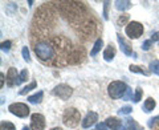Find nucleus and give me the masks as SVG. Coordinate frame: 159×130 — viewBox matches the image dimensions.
<instances>
[{"mask_svg":"<svg viewBox=\"0 0 159 130\" xmlns=\"http://www.w3.org/2000/svg\"><path fill=\"white\" fill-rule=\"evenodd\" d=\"M33 51L36 53L39 60L44 64L54 65L56 64V53L51 44L47 41H36L33 44Z\"/></svg>","mask_w":159,"mask_h":130,"instance_id":"f257e3e1","label":"nucleus"},{"mask_svg":"<svg viewBox=\"0 0 159 130\" xmlns=\"http://www.w3.org/2000/svg\"><path fill=\"white\" fill-rule=\"evenodd\" d=\"M127 85L122 81H113L107 88L109 96H110L113 100H118V98H123V96L127 92Z\"/></svg>","mask_w":159,"mask_h":130,"instance_id":"f03ea898","label":"nucleus"},{"mask_svg":"<svg viewBox=\"0 0 159 130\" xmlns=\"http://www.w3.org/2000/svg\"><path fill=\"white\" fill-rule=\"evenodd\" d=\"M80 121H81V114H80V112L74 108L66 109L65 113H64V116H62V122L65 123L68 128H76L80 123Z\"/></svg>","mask_w":159,"mask_h":130,"instance_id":"7ed1b4c3","label":"nucleus"},{"mask_svg":"<svg viewBox=\"0 0 159 130\" xmlns=\"http://www.w3.org/2000/svg\"><path fill=\"white\" fill-rule=\"evenodd\" d=\"M143 31H145V29H143V26H142L141 23H138V21H130L126 26V29H125L126 35L130 39H138V37H141Z\"/></svg>","mask_w":159,"mask_h":130,"instance_id":"20e7f679","label":"nucleus"},{"mask_svg":"<svg viewBox=\"0 0 159 130\" xmlns=\"http://www.w3.org/2000/svg\"><path fill=\"white\" fill-rule=\"evenodd\" d=\"M8 110L11 112L12 114H15L16 117H20V118H25L28 114H29V108H28V105L23 104V102H16V104L9 105Z\"/></svg>","mask_w":159,"mask_h":130,"instance_id":"39448f33","label":"nucleus"},{"mask_svg":"<svg viewBox=\"0 0 159 130\" xmlns=\"http://www.w3.org/2000/svg\"><path fill=\"white\" fill-rule=\"evenodd\" d=\"M72 93H73L72 88L69 86V85H65V84H60L53 89V94L61 100H68L72 96Z\"/></svg>","mask_w":159,"mask_h":130,"instance_id":"423d86ee","label":"nucleus"},{"mask_svg":"<svg viewBox=\"0 0 159 130\" xmlns=\"http://www.w3.org/2000/svg\"><path fill=\"white\" fill-rule=\"evenodd\" d=\"M45 128V118L39 113H34L31 118V129L32 130H44Z\"/></svg>","mask_w":159,"mask_h":130,"instance_id":"0eeeda50","label":"nucleus"},{"mask_svg":"<svg viewBox=\"0 0 159 130\" xmlns=\"http://www.w3.org/2000/svg\"><path fill=\"white\" fill-rule=\"evenodd\" d=\"M19 78V74L16 68H9V71L7 73V84L8 86H13V85H17V80Z\"/></svg>","mask_w":159,"mask_h":130,"instance_id":"6e6552de","label":"nucleus"},{"mask_svg":"<svg viewBox=\"0 0 159 130\" xmlns=\"http://www.w3.org/2000/svg\"><path fill=\"white\" fill-rule=\"evenodd\" d=\"M98 119V116H97V113H94V112H90V113H88L86 114V117L84 118V121H82V128H90L92 125L96 123V121Z\"/></svg>","mask_w":159,"mask_h":130,"instance_id":"1a4fd4ad","label":"nucleus"},{"mask_svg":"<svg viewBox=\"0 0 159 130\" xmlns=\"http://www.w3.org/2000/svg\"><path fill=\"white\" fill-rule=\"evenodd\" d=\"M105 123L107 125V128L111 129V130H119L122 128V121L118 119L117 117H109Z\"/></svg>","mask_w":159,"mask_h":130,"instance_id":"9d476101","label":"nucleus"},{"mask_svg":"<svg viewBox=\"0 0 159 130\" xmlns=\"http://www.w3.org/2000/svg\"><path fill=\"white\" fill-rule=\"evenodd\" d=\"M118 41H119V44H121V49L123 51V53L127 54V56H131V54H133V49L130 47V44H127L125 41V39H123L121 35H118Z\"/></svg>","mask_w":159,"mask_h":130,"instance_id":"9b49d317","label":"nucleus"},{"mask_svg":"<svg viewBox=\"0 0 159 130\" xmlns=\"http://www.w3.org/2000/svg\"><path fill=\"white\" fill-rule=\"evenodd\" d=\"M114 56H116V48L110 44V45L103 51V58H105L106 61H111V60L114 58Z\"/></svg>","mask_w":159,"mask_h":130,"instance_id":"f8f14e48","label":"nucleus"},{"mask_svg":"<svg viewBox=\"0 0 159 130\" xmlns=\"http://www.w3.org/2000/svg\"><path fill=\"white\" fill-rule=\"evenodd\" d=\"M102 45H103V40L98 37V39L96 40V43H94V45H93V48H92V51H90V56H96V54H97L99 51H101Z\"/></svg>","mask_w":159,"mask_h":130,"instance_id":"ddd939ff","label":"nucleus"},{"mask_svg":"<svg viewBox=\"0 0 159 130\" xmlns=\"http://www.w3.org/2000/svg\"><path fill=\"white\" fill-rule=\"evenodd\" d=\"M155 100L154 98H151V97H148L146 101H145V104H143V109H145V112H151V110H154V108H155Z\"/></svg>","mask_w":159,"mask_h":130,"instance_id":"4468645a","label":"nucleus"},{"mask_svg":"<svg viewBox=\"0 0 159 130\" xmlns=\"http://www.w3.org/2000/svg\"><path fill=\"white\" fill-rule=\"evenodd\" d=\"M43 96H44V93L43 92H39L36 94H33V96H29L28 97V101L32 102V104H39V102H41Z\"/></svg>","mask_w":159,"mask_h":130,"instance_id":"2eb2a0df","label":"nucleus"},{"mask_svg":"<svg viewBox=\"0 0 159 130\" xmlns=\"http://www.w3.org/2000/svg\"><path fill=\"white\" fill-rule=\"evenodd\" d=\"M130 71L134 73H142V74H145V76L150 74V71H146V69H143L142 67H138V65H130Z\"/></svg>","mask_w":159,"mask_h":130,"instance_id":"dca6fc26","label":"nucleus"},{"mask_svg":"<svg viewBox=\"0 0 159 130\" xmlns=\"http://www.w3.org/2000/svg\"><path fill=\"white\" fill-rule=\"evenodd\" d=\"M116 7L119 11H123V9H127L131 7V2H116Z\"/></svg>","mask_w":159,"mask_h":130,"instance_id":"f3484780","label":"nucleus"},{"mask_svg":"<svg viewBox=\"0 0 159 130\" xmlns=\"http://www.w3.org/2000/svg\"><path fill=\"white\" fill-rule=\"evenodd\" d=\"M0 130H16L15 129V125L8 122V121H3L0 123Z\"/></svg>","mask_w":159,"mask_h":130,"instance_id":"a211bd4d","label":"nucleus"},{"mask_svg":"<svg viewBox=\"0 0 159 130\" xmlns=\"http://www.w3.org/2000/svg\"><path fill=\"white\" fill-rule=\"evenodd\" d=\"M34 88H36V81H32L29 85H27V86H24V88H23L19 93H20V94H25V93H28V92H31L32 89H34Z\"/></svg>","mask_w":159,"mask_h":130,"instance_id":"6ab92c4d","label":"nucleus"},{"mask_svg":"<svg viewBox=\"0 0 159 130\" xmlns=\"http://www.w3.org/2000/svg\"><path fill=\"white\" fill-rule=\"evenodd\" d=\"M127 21H129V15H127V13H123V15H121V16L118 17L117 24H118L119 27H122V26H125Z\"/></svg>","mask_w":159,"mask_h":130,"instance_id":"aec40b11","label":"nucleus"},{"mask_svg":"<svg viewBox=\"0 0 159 130\" xmlns=\"http://www.w3.org/2000/svg\"><path fill=\"white\" fill-rule=\"evenodd\" d=\"M27 78H28V71H27V69H24V71H21V72H20V74H19V81H17V85H19L20 82L27 81Z\"/></svg>","mask_w":159,"mask_h":130,"instance_id":"412c9836","label":"nucleus"},{"mask_svg":"<svg viewBox=\"0 0 159 130\" xmlns=\"http://www.w3.org/2000/svg\"><path fill=\"white\" fill-rule=\"evenodd\" d=\"M150 68H151V71H152L154 73L159 76V60H155V61H152V63L150 64Z\"/></svg>","mask_w":159,"mask_h":130,"instance_id":"4be33fe9","label":"nucleus"},{"mask_svg":"<svg viewBox=\"0 0 159 130\" xmlns=\"http://www.w3.org/2000/svg\"><path fill=\"white\" fill-rule=\"evenodd\" d=\"M142 89L141 88H137V92H135V96H134V101L135 102H139L141 101V97H142Z\"/></svg>","mask_w":159,"mask_h":130,"instance_id":"5701e85b","label":"nucleus"},{"mask_svg":"<svg viewBox=\"0 0 159 130\" xmlns=\"http://www.w3.org/2000/svg\"><path fill=\"white\" fill-rule=\"evenodd\" d=\"M131 110H133L131 106H123V108H121V110H119V113H121V114H129Z\"/></svg>","mask_w":159,"mask_h":130,"instance_id":"b1692460","label":"nucleus"},{"mask_svg":"<svg viewBox=\"0 0 159 130\" xmlns=\"http://www.w3.org/2000/svg\"><path fill=\"white\" fill-rule=\"evenodd\" d=\"M21 52H23V57L25 58L27 61H29V60H31V58H29V51H28V48H27V47H24Z\"/></svg>","mask_w":159,"mask_h":130,"instance_id":"393cba45","label":"nucleus"},{"mask_svg":"<svg viewBox=\"0 0 159 130\" xmlns=\"http://www.w3.org/2000/svg\"><path fill=\"white\" fill-rule=\"evenodd\" d=\"M130 98H133V91L130 88L127 89V92H126V94L123 96V100H130Z\"/></svg>","mask_w":159,"mask_h":130,"instance_id":"a878e982","label":"nucleus"},{"mask_svg":"<svg viewBox=\"0 0 159 130\" xmlns=\"http://www.w3.org/2000/svg\"><path fill=\"white\" fill-rule=\"evenodd\" d=\"M151 40H147V41H145V43H143L142 44V49H145V51H147V49L148 48H150V45H151Z\"/></svg>","mask_w":159,"mask_h":130,"instance_id":"bb28decb","label":"nucleus"},{"mask_svg":"<svg viewBox=\"0 0 159 130\" xmlns=\"http://www.w3.org/2000/svg\"><path fill=\"white\" fill-rule=\"evenodd\" d=\"M107 129H109V128H107L106 123H98L97 128H96V130H107Z\"/></svg>","mask_w":159,"mask_h":130,"instance_id":"cd10ccee","label":"nucleus"},{"mask_svg":"<svg viewBox=\"0 0 159 130\" xmlns=\"http://www.w3.org/2000/svg\"><path fill=\"white\" fill-rule=\"evenodd\" d=\"M9 45H11V41H6V43H2V49L3 51H8Z\"/></svg>","mask_w":159,"mask_h":130,"instance_id":"c85d7f7f","label":"nucleus"},{"mask_svg":"<svg viewBox=\"0 0 159 130\" xmlns=\"http://www.w3.org/2000/svg\"><path fill=\"white\" fill-rule=\"evenodd\" d=\"M158 40H159V32H155L151 37V41H158Z\"/></svg>","mask_w":159,"mask_h":130,"instance_id":"c756f323","label":"nucleus"},{"mask_svg":"<svg viewBox=\"0 0 159 130\" xmlns=\"http://www.w3.org/2000/svg\"><path fill=\"white\" fill-rule=\"evenodd\" d=\"M0 84H2V88L4 86V74L0 73Z\"/></svg>","mask_w":159,"mask_h":130,"instance_id":"7c9ffc66","label":"nucleus"},{"mask_svg":"<svg viewBox=\"0 0 159 130\" xmlns=\"http://www.w3.org/2000/svg\"><path fill=\"white\" fill-rule=\"evenodd\" d=\"M52 130H62V129H61V128H53Z\"/></svg>","mask_w":159,"mask_h":130,"instance_id":"2f4dec72","label":"nucleus"},{"mask_svg":"<svg viewBox=\"0 0 159 130\" xmlns=\"http://www.w3.org/2000/svg\"><path fill=\"white\" fill-rule=\"evenodd\" d=\"M23 130H29V128H27V126H24V128H23Z\"/></svg>","mask_w":159,"mask_h":130,"instance_id":"473e14b6","label":"nucleus"}]
</instances>
